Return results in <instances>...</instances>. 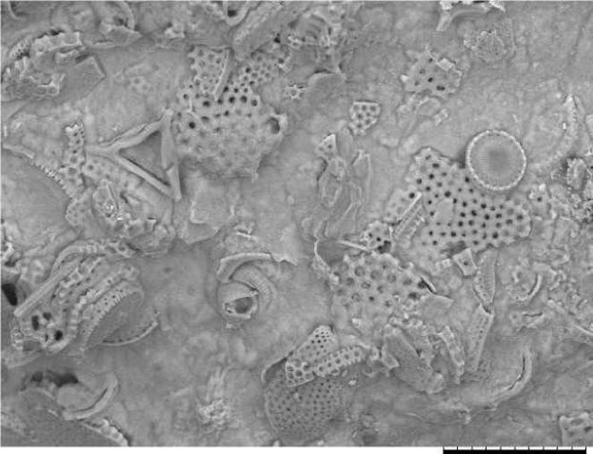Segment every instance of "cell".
<instances>
[{
  "label": "cell",
  "instance_id": "9",
  "mask_svg": "<svg viewBox=\"0 0 593 454\" xmlns=\"http://www.w3.org/2000/svg\"><path fill=\"white\" fill-rule=\"evenodd\" d=\"M63 332H57L55 334V340H61L63 339Z\"/></svg>",
  "mask_w": 593,
  "mask_h": 454
},
{
  "label": "cell",
  "instance_id": "7",
  "mask_svg": "<svg viewBox=\"0 0 593 454\" xmlns=\"http://www.w3.org/2000/svg\"><path fill=\"white\" fill-rule=\"evenodd\" d=\"M382 108L376 101H354L350 108V126L354 134L363 135L379 121Z\"/></svg>",
  "mask_w": 593,
  "mask_h": 454
},
{
  "label": "cell",
  "instance_id": "5",
  "mask_svg": "<svg viewBox=\"0 0 593 454\" xmlns=\"http://www.w3.org/2000/svg\"><path fill=\"white\" fill-rule=\"evenodd\" d=\"M227 55L224 52L199 50L197 71L201 82L202 91L212 93L224 74Z\"/></svg>",
  "mask_w": 593,
  "mask_h": 454
},
{
  "label": "cell",
  "instance_id": "1",
  "mask_svg": "<svg viewBox=\"0 0 593 454\" xmlns=\"http://www.w3.org/2000/svg\"><path fill=\"white\" fill-rule=\"evenodd\" d=\"M462 81L463 72L454 63L428 48L415 57L402 76L407 92L440 97L456 93Z\"/></svg>",
  "mask_w": 593,
  "mask_h": 454
},
{
  "label": "cell",
  "instance_id": "4",
  "mask_svg": "<svg viewBox=\"0 0 593 454\" xmlns=\"http://www.w3.org/2000/svg\"><path fill=\"white\" fill-rule=\"evenodd\" d=\"M224 123L241 122L255 116L261 107V98L251 85L237 77L219 99Z\"/></svg>",
  "mask_w": 593,
  "mask_h": 454
},
{
  "label": "cell",
  "instance_id": "6",
  "mask_svg": "<svg viewBox=\"0 0 593 454\" xmlns=\"http://www.w3.org/2000/svg\"><path fill=\"white\" fill-rule=\"evenodd\" d=\"M419 198H421V195L419 190L408 184L405 187L397 188L385 206L384 221L387 223L402 221Z\"/></svg>",
  "mask_w": 593,
  "mask_h": 454
},
{
  "label": "cell",
  "instance_id": "8",
  "mask_svg": "<svg viewBox=\"0 0 593 454\" xmlns=\"http://www.w3.org/2000/svg\"><path fill=\"white\" fill-rule=\"evenodd\" d=\"M363 359L362 350L359 348L335 349L326 357L316 369V378L327 376L348 368Z\"/></svg>",
  "mask_w": 593,
  "mask_h": 454
},
{
  "label": "cell",
  "instance_id": "3",
  "mask_svg": "<svg viewBox=\"0 0 593 454\" xmlns=\"http://www.w3.org/2000/svg\"><path fill=\"white\" fill-rule=\"evenodd\" d=\"M334 331L322 326L311 333L294 351L286 364V376L291 387L300 386L316 378V369L336 348Z\"/></svg>",
  "mask_w": 593,
  "mask_h": 454
},
{
  "label": "cell",
  "instance_id": "2",
  "mask_svg": "<svg viewBox=\"0 0 593 454\" xmlns=\"http://www.w3.org/2000/svg\"><path fill=\"white\" fill-rule=\"evenodd\" d=\"M464 172L452 160L436 151L426 149L413 159L406 184L418 189L421 196L444 193L456 187Z\"/></svg>",
  "mask_w": 593,
  "mask_h": 454
}]
</instances>
